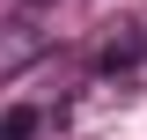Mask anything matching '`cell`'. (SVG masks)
I'll return each mask as SVG.
<instances>
[{
	"label": "cell",
	"mask_w": 147,
	"mask_h": 140,
	"mask_svg": "<svg viewBox=\"0 0 147 140\" xmlns=\"http://www.w3.org/2000/svg\"><path fill=\"white\" fill-rule=\"evenodd\" d=\"M140 59H147V37H140V30H125V37H110L103 52H96V74H132Z\"/></svg>",
	"instance_id": "obj_1"
},
{
	"label": "cell",
	"mask_w": 147,
	"mask_h": 140,
	"mask_svg": "<svg viewBox=\"0 0 147 140\" xmlns=\"http://www.w3.org/2000/svg\"><path fill=\"white\" fill-rule=\"evenodd\" d=\"M0 140H37V103H7V118H0Z\"/></svg>",
	"instance_id": "obj_2"
},
{
	"label": "cell",
	"mask_w": 147,
	"mask_h": 140,
	"mask_svg": "<svg viewBox=\"0 0 147 140\" xmlns=\"http://www.w3.org/2000/svg\"><path fill=\"white\" fill-rule=\"evenodd\" d=\"M30 7H44V0H30Z\"/></svg>",
	"instance_id": "obj_3"
}]
</instances>
